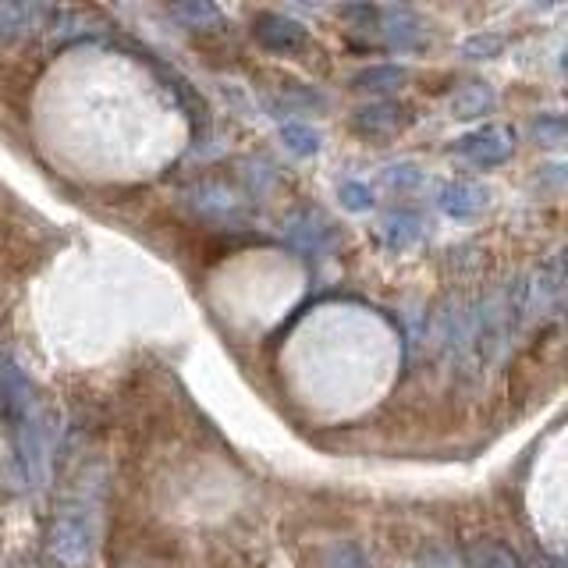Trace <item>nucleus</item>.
I'll return each instance as SVG.
<instances>
[{"instance_id": "f257e3e1", "label": "nucleus", "mask_w": 568, "mask_h": 568, "mask_svg": "<svg viewBox=\"0 0 568 568\" xmlns=\"http://www.w3.org/2000/svg\"><path fill=\"white\" fill-rule=\"evenodd\" d=\"M256 36H260V43L271 50H288L306 40V32H302L295 22H288V18H263L256 26Z\"/></svg>"}, {"instance_id": "f03ea898", "label": "nucleus", "mask_w": 568, "mask_h": 568, "mask_svg": "<svg viewBox=\"0 0 568 568\" xmlns=\"http://www.w3.org/2000/svg\"><path fill=\"white\" fill-rule=\"evenodd\" d=\"M466 558L473 568H523V561L511 555L508 547L494 544V540H473L466 544Z\"/></svg>"}, {"instance_id": "7ed1b4c3", "label": "nucleus", "mask_w": 568, "mask_h": 568, "mask_svg": "<svg viewBox=\"0 0 568 568\" xmlns=\"http://www.w3.org/2000/svg\"><path fill=\"white\" fill-rule=\"evenodd\" d=\"M458 150L479 160V164H490V160H501L508 153V139L501 132H479V135H469Z\"/></svg>"}, {"instance_id": "20e7f679", "label": "nucleus", "mask_w": 568, "mask_h": 568, "mask_svg": "<svg viewBox=\"0 0 568 568\" xmlns=\"http://www.w3.org/2000/svg\"><path fill=\"white\" fill-rule=\"evenodd\" d=\"M440 206L455 213V217H469V213H476L479 206H484V192L473 189V185H452L448 192H444Z\"/></svg>"}, {"instance_id": "39448f33", "label": "nucleus", "mask_w": 568, "mask_h": 568, "mask_svg": "<svg viewBox=\"0 0 568 568\" xmlns=\"http://www.w3.org/2000/svg\"><path fill=\"white\" fill-rule=\"evenodd\" d=\"M398 106H366V111L355 118V124L366 132H377V129H387V124H395L398 121Z\"/></svg>"}, {"instance_id": "423d86ee", "label": "nucleus", "mask_w": 568, "mask_h": 568, "mask_svg": "<svg viewBox=\"0 0 568 568\" xmlns=\"http://www.w3.org/2000/svg\"><path fill=\"white\" fill-rule=\"evenodd\" d=\"M284 142L295 153H313L316 150V132H310L306 124H284Z\"/></svg>"}, {"instance_id": "0eeeda50", "label": "nucleus", "mask_w": 568, "mask_h": 568, "mask_svg": "<svg viewBox=\"0 0 568 568\" xmlns=\"http://www.w3.org/2000/svg\"><path fill=\"white\" fill-rule=\"evenodd\" d=\"M416 239V224H413V217H390L387 221V242L390 245H405V242H413Z\"/></svg>"}, {"instance_id": "6e6552de", "label": "nucleus", "mask_w": 568, "mask_h": 568, "mask_svg": "<svg viewBox=\"0 0 568 568\" xmlns=\"http://www.w3.org/2000/svg\"><path fill=\"white\" fill-rule=\"evenodd\" d=\"M342 203L348 206V210H366L373 200H369V189L366 185H355V182H348L345 189H342Z\"/></svg>"}]
</instances>
